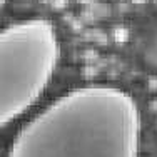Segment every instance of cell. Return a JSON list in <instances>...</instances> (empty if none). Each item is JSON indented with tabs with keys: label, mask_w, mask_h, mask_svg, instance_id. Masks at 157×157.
Masks as SVG:
<instances>
[{
	"label": "cell",
	"mask_w": 157,
	"mask_h": 157,
	"mask_svg": "<svg viewBox=\"0 0 157 157\" xmlns=\"http://www.w3.org/2000/svg\"><path fill=\"white\" fill-rule=\"evenodd\" d=\"M134 2H145V0H134Z\"/></svg>",
	"instance_id": "obj_4"
},
{
	"label": "cell",
	"mask_w": 157,
	"mask_h": 157,
	"mask_svg": "<svg viewBox=\"0 0 157 157\" xmlns=\"http://www.w3.org/2000/svg\"><path fill=\"white\" fill-rule=\"evenodd\" d=\"M7 2H9V0H0V10H2L3 9V5H5V3Z\"/></svg>",
	"instance_id": "obj_3"
},
{
	"label": "cell",
	"mask_w": 157,
	"mask_h": 157,
	"mask_svg": "<svg viewBox=\"0 0 157 157\" xmlns=\"http://www.w3.org/2000/svg\"><path fill=\"white\" fill-rule=\"evenodd\" d=\"M134 97L110 84L78 85L30 117L7 157H140Z\"/></svg>",
	"instance_id": "obj_1"
},
{
	"label": "cell",
	"mask_w": 157,
	"mask_h": 157,
	"mask_svg": "<svg viewBox=\"0 0 157 157\" xmlns=\"http://www.w3.org/2000/svg\"><path fill=\"white\" fill-rule=\"evenodd\" d=\"M59 59L57 30L47 18H24L0 29V129L40 99Z\"/></svg>",
	"instance_id": "obj_2"
}]
</instances>
